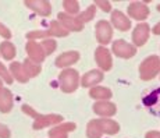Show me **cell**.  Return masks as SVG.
<instances>
[{
    "label": "cell",
    "instance_id": "6da1fadb",
    "mask_svg": "<svg viewBox=\"0 0 160 138\" xmlns=\"http://www.w3.org/2000/svg\"><path fill=\"white\" fill-rule=\"evenodd\" d=\"M22 112L27 113L31 117H33V124H32L33 130H42V128H45V127L60 124V123L63 121V116H60V115H39L35 109H32V107L28 105L22 106Z\"/></svg>",
    "mask_w": 160,
    "mask_h": 138
},
{
    "label": "cell",
    "instance_id": "7a4b0ae2",
    "mask_svg": "<svg viewBox=\"0 0 160 138\" xmlns=\"http://www.w3.org/2000/svg\"><path fill=\"white\" fill-rule=\"evenodd\" d=\"M58 82H60V88L66 94H71L78 88L79 84V75L77 70L66 69L60 73L58 75Z\"/></svg>",
    "mask_w": 160,
    "mask_h": 138
},
{
    "label": "cell",
    "instance_id": "3957f363",
    "mask_svg": "<svg viewBox=\"0 0 160 138\" xmlns=\"http://www.w3.org/2000/svg\"><path fill=\"white\" fill-rule=\"evenodd\" d=\"M160 73V59L158 56H149L141 63L139 66V77L141 79H149L155 78L156 74Z\"/></svg>",
    "mask_w": 160,
    "mask_h": 138
},
{
    "label": "cell",
    "instance_id": "277c9868",
    "mask_svg": "<svg viewBox=\"0 0 160 138\" xmlns=\"http://www.w3.org/2000/svg\"><path fill=\"white\" fill-rule=\"evenodd\" d=\"M113 52H114L116 56H118V57L130 59V57L135 56L137 49H135V46L128 43V42L122 41V39H118V41L113 42Z\"/></svg>",
    "mask_w": 160,
    "mask_h": 138
},
{
    "label": "cell",
    "instance_id": "5b68a950",
    "mask_svg": "<svg viewBox=\"0 0 160 138\" xmlns=\"http://www.w3.org/2000/svg\"><path fill=\"white\" fill-rule=\"evenodd\" d=\"M57 18H58V23L68 31V32L70 31L78 32V31H82V28H84V24L78 20V17H72V15H68L66 13H58Z\"/></svg>",
    "mask_w": 160,
    "mask_h": 138
},
{
    "label": "cell",
    "instance_id": "8992f818",
    "mask_svg": "<svg viewBox=\"0 0 160 138\" xmlns=\"http://www.w3.org/2000/svg\"><path fill=\"white\" fill-rule=\"evenodd\" d=\"M25 50H27V53H28V59L32 60L33 63H36V64H41L42 61L45 60V57H46L43 49H42L41 45H39L38 42H35V41H28L27 42Z\"/></svg>",
    "mask_w": 160,
    "mask_h": 138
},
{
    "label": "cell",
    "instance_id": "52a82bcc",
    "mask_svg": "<svg viewBox=\"0 0 160 138\" xmlns=\"http://www.w3.org/2000/svg\"><path fill=\"white\" fill-rule=\"evenodd\" d=\"M96 39L99 43L102 45H106L110 42L113 36V29H112V25H110L107 21L104 20H100L99 23L96 24Z\"/></svg>",
    "mask_w": 160,
    "mask_h": 138
},
{
    "label": "cell",
    "instance_id": "ba28073f",
    "mask_svg": "<svg viewBox=\"0 0 160 138\" xmlns=\"http://www.w3.org/2000/svg\"><path fill=\"white\" fill-rule=\"evenodd\" d=\"M95 60L99 64V67L103 70V71H109L112 69V54H110L109 49H106L104 46H99L95 52Z\"/></svg>",
    "mask_w": 160,
    "mask_h": 138
},
{
    "label": "cell",
    "instance_id": "9c48e42d",
    "mask_svg": "<svg viewBox=\"0 0 160 138\" xmlns=\"http://www.w3.org/2000/svg\"><path fill=\"white\" fill-rule=\"evenodd\" d=\"M24 4L42 17H48L52 13V6L46 0H27L24 2Z\"/></svg>",
    "mask_w": 160,
    "mask_h": 138
},
{
    "label": "cell",
    "instance_id": "30bf717a",
    "mask_svg": "<svg viewBox=\"0 0 160 138\" xmlns=\"http://www.w3.org/2000/svg\"><path fill=\"white\" fill-rule=\"evenodd\" d=\"M149 33H150V28L149 25L145 23H141L135 27L134 32H132V42L137 46H142L146 43V41L149 39Z\"/></svg>",
    "mask_w": 160,
    "mask_h": 138
},
{
    "label": "cell",
    "instance_id": "8fae6325",
    "mask_svg": "<svg viewBox=\"0 0 160 138\" xmlns=\"http://www.w3.org/2000/svg\"><path fill=\"white\" fill-rule=\"evenodd\" d=\"M128 15L134 20H145V18L149 15V8L145 3L141 2H134L128 6ZM128 17V18H130Z\"/></svg>",
    "mask_w": 160,
    "mask_h": 138
},
{
    "label": "cell",
    "instance_id": "7c38bea8",
    "mask_svg": "<svg viewBox=\"0 0 160 138\" xmlns=\"http://www.w3.org/2000/svg\"><path fill=\"white\" fill-rule=\"evenodd\" d=\"M143 105H145L153 115L160 116V88L150 92L143 98Z\"/></svg>",
    "mask_w": 160,
    "mask_h": 138
},
{
    "label": "cell",
    "instance_id": "4fadbf2b",
    "mask_svg": "<svg viewBox=\"0 0 160 138\" xmlns=\"http://www.w3.org/2000/svg\"><path fill=\"white\" fill-rule=\"evenodd\" d=\"M93 112L99 116H103V117H110V116L116 115L117 109L114 103L109 102V100H100L93 105Z\"/></svg>",
    "mask_w": 160,
    "mask_h": 138
},
{
    "label": "cell",
    "instance_id": "5bb4252c",
    "mask_svg": "<svg viewBox=\"0 0 160 138\" xmlns=\"http://www.w3.org/2000/svg\"><path fill=\"white\" fill-rule=\"evenodd\" d=\"M75 127L77 125L74 124V123H63V124H58L49 131V138H68V133L75 130Z\"/></svg>",
    "mask_w": 160,
    "mask_h": 138
},
{
    "label": "cell",
    "instance_id": "9a60e30c",
    "mask_svg": "<svg viewBox=\"0 0 160 138\" xmlns=\"http://www.w3.org/2000/svg\"><path fill=\"white\" fill-rule=\"evenodd\" d=\"M14 105V99H13V94L8 88L3 87L0 89V112L2 113H8L11 112Z\"/></svg>",
    "mask_w": 160,
    "mask_h": 138
},
{
    "label": "cell",
    "instance_id": "2e32d148",
    "mask_svg": "<svg viewBox=\"0 0 160 138\" xmlns=\"http://www.w3.org/2000/svg\"><path fill=\"white\" fill-rule=\"evenodd\" d=\"M112 23L116 28L120 31H128L131 28V20L121 11H113L112 13Z\"/></svg>",
    "mask_w": 160,
    "mask_h": 138
},
{
    "label": "cell",
    "instance_id": "e0dca14e",
    "mask_svg": "<svg viewBox=\"0 0 160 138\" xmlns=\"http://www.w3.org/2000/svg\"><path fill=\"white\" fill-rule=\"evenodd\" d=\"M79 59V53L75 50H71V52H64L63 54H60V56L56 59V66L60 67V69H63V67H68L71 66V64L77 63Z\"/></svg>",
    "mask_w": 160,
    "mask_h": 138
},
{
    "label": "cell",
    "instance_id": "ac0fdd59",
    "mask_svg": "<svg viewBox=\"0 0 160 138\" xmlns=\"http://www.w3.org/2000/svg\"><path fill=\"white\" fill-rule=\"evenodd\" d=\"M103 79V73L100 70H91L88 71L87 74L82 77L81 84L82 87H92L93 88L96 84H99L100 81Z\"/></svg>",
    "mask_w": 160,
    "mask_h": 138
},
{
    "label": "cell",
    "instance_id": "d6986e66",
    "mask_svg": "<svg viewBox=\"0 0 160 138\" xmlns=\"http://www.w3.org/2000/svg\"><path fill=\"white\" fill-rule=\"evenodd\" d=\"M98 125H99L100 131L103 134H109V135H114L116 133H118L120 125L118 123H116L114 120H110V119H99L96 120Z\"/></svg>",
    "mask_w": 160,
    "mask_h": 138
},
{
    "label": "cell",
    "instance_id": "ffe728a7",
    "mask_svg": "<svg viewBox=\"0 0 160 138\" xmlns=\"http://www.w3.org/2000/svg\"><path fill=\"white\" fill-rule=\"evenodd\" d=\"M10 74L13 77V79H17L18 82H21V84H24V82H28V77H27L25 71H24L22 69V63H18V61H13V63L10 64Z\"/></svg>",
    "mask_w": 160,
    "mask_h": 138
},
{
    "label": "cell",
    "instance_id": "44dd1931",
    "mask_svg": "<svg viewBox=\"0 0 160 138\" xmlns=\"http://www.w3.org/2000/svg\"><path fill=\"white\" fill-rule=\"evenodd\" d=\"M15 54H17V49L11 42L4 41L0 43V56L4 60H13Z\"/></svg>",
    "mask_w": 160,
    "mask_h": 138
},
{
    "label": "cell",
    "instance_id": "7402d4cb",
    "mask_svg": "<svg viewBox=\"0 0 160 138\" xmlns=\"http://www.w3.org/2000/svg\"><path fill=\"white\" fill-rule=\"evenodd\" d=\"M22 69H24V71H25V74L28 78H33V77L39 75L42 67H41V64H36V63H33L32 60L25 59L22 63Z\"/></svg>",
    "mask_w": 160,
    "mask_h": 138
},
{
    "label": "cell",
    "instance_id": "603a6c76",
    "mask_svg": "<svg viewBox=\"0 0 160 138\" xmlns=\"http://www.w3.org/2000/svg\"><path fill=\"white\" fill-rule=\"evenodd\" d=\"M89 95L93 99H100V100H107L109 98H112V91L109 88L104 87H93L91 91H89Z\"/></svg>",
    "mask_w": 160,
    "mask_h": 138
},
{
    "label": "cell",
    "instance_id": "cb8c5ba5",
    "mask_svg": "<svg viewBox=\"0 0 160 138\" xmlns=\"http://www.w3.org/2000/svg\"><path fill=\"white\" fill-rule=\"evenodd\" d=\"M48 32H49V35L50 36H67L70 33L68 31H67L60 23H58V21H52Z\"/></svg>",
    "mask_w": 160,
    "mask_h": 138
},
{
    "label": "cell",
    "instance_id": "d4e9b609",
    "mask_svg": "<svg viewBox=\"0 0 160 138\" xmlns=\"http://www.w3.org/2000/svg\"><path fill=\"white\" fill-rule=\"evenodd\" d=\"M87 135H88V138H100L103 135V133L100 131V128H99V125H98L96 120H92V121L88 123Z\"/></svg>",
    "mask_w": 160,
    "mask_h": 138
},
{
    "label": "cell",
    "instance_id": "484cf974",
    "mask_svg": "<svg viewBox=\"0 0 160 138\" xmlns=\"http://www.w3.org/2000/svg\"><path fill=\"white\" fill-rule=\"evenodd\" d=\"M63 7H64V10H66V14L72 15V17H74V14L79 13V3L74 2V0H64Z\"/></svg>",
    "mask_w": 160,
    "mask_h": 138
},
{
    "label": "cell",
    "instance_id": "4316f807",
    "mask_svg": "<svg viewBox=\"0 0 160 138\" xmlns=\"http://www.w3.org/2000/svg\"><path fill=\"white\" fill-rule=\"evenodd\" d=\"M39 45H41V48L43 49V52H45L46 56H48V54H52L54 50H56V48H57L56 41H54V39H50V38L43 39V41H42Z\"/></svg>",
    "mask_w": 160,
    "mask_h": 138
},
{
    "label": "cell",
    "instance_id": "83f0119b",
    "mask_svg": "<svg viewBox=\"0 0 160 138\" xmlns=\"http://www.w3.org/2000/svg\"><path fill=\"white\" fill-rule=\"evenodd\" d=\"M95 13H96V7H95V6L92 4V6H89L87 10H85V13H82V14H79V15H78V20L81 21L82 24H84V23H88V21L93 20Z\"/></svg>",
    "mask_w": 160,
    "mask_h": 138
},
{
    "label": "cell",
    "instance_id": "f1b7e54d",
    "mask_svg": "<svg viewBox=\"0 0 160 138\" xmlns=\"http://www.w3.org/2000/svg\"><path fill=\"white\" fill-rule=\"evenodd\" d=\"M0 79L2 81H4L6 84H13V77H11V74H10V71H8V69L4 66V64L0 61Z\"/></svg>",
    "mask_w": 160,
    "mask_h": 138
},
{
    "label": "cell",
    "instance_id": "f546056e",
    "mask_svg": "<svg viewBox=\"0 0 160 138\" xmlns=\"http://www.w3.org/2000/svg\"><path fill=\"white\" fill-rule=\"evenodd\" d=\"M49 32L48 31H29L27 33V39L28 41H35V39H48L49 38Z\"/></svg>",
    "mask_w": 160,
    "mask_h": 138
},
{
    "label": "cell",
    "instance_id": "4dcf8cb0",
    "mask_svg": "<svg viewBox=\"0 0 160 138\" xmlns=\"http://www.w3.org/2000/svg\"><path fill=\"white\" fill-rule=\"evenodd\" d=\"M0 36H2V38H4L6 41H8V39L11 38V31L8 29L3 23H0Z\"/></svg>",
    "mask_w": 160,
    "mask_h": 138
},
{
    "label": "cell",
    "instance_id": "1f68e13d",
    "mask_svg": "<svg viewBox=\"0 0 160 138\" xmlns=\"http://www.w3.org/2000/svg\"><path fill=\"white\" fill-rule=\"evenodd\" d=\"M95 7H99V8H102L103 11H110L112 10V4H110L109 2H102V0H98V2H95Z\"/></svg>",
    "mask_w": 160,
    "mask_h": 138
},
{
    "label": "cell",
    "instance_id": "d6a6232c",
    "mask_svg": "<svg viewBox=\"0 0 160 138\" xmlns=\"http://www.w3.org/2000/svg\"><path fill=\"white\" fill-rule=\"evenodd\" d=\"M10 135H11V133L8 130V127L0 123V138H10Z\"/></svg>",
    "mask_w": 160,
    "mask_h": 138
},
{
    "label": "cell",
    "instance_id": "836d02e7",
    "mask_svg": "<svg viewBox=\"0 0 160 138\" xmlns=\"http://www.w3.org/2000/svg\"><path fill=\"white\" fill-rule=\"evenodd\" d=\"M146 138H160V133L159 131H149L146 134Z\"/></svg>",
    "mask_w": 160,
    "mask_h": 138
},
{
    "label": "cell",
    "instance_id": "e575fe53",
    "mask_svg": "<svg viewBox=\"0 0 160 138\" xmlns=\"http://www.w3.org/2000/svg\"><path fill=\"white\" fill-rule=\"evenodd\" d=\"M152 32L155 33V35H160V23H158V24H156L155 27H153Z\"/></svg>",
    "mask_w": 160,
    "mask_h": 138
},
{
    "label": "cell",
    "instance_id": "d590c367",
    "mask_svg": "<svg viewBox=\"0 0 160 138\" xmlns=\"http://www.w3.org/2000/svg\"><path fill=\"white\" fill-rule=\"evenodd\" d=\"M2 88H3V81L0 79V89H2Z\"/></svg>",
    "mask_w": 160,
    "mask_h": 138
},
{
    "label": "cell",
    "instance_id": "8d00e7d4",
    "mask_svg": "<svg viewBox=\"0 0 160 138\" xmlns=\"http://www.w3.org/2000/svg\"><path fill=\"white\" fill-rule=\"evenodd\" d=\"M158 10H159V11H160V4H159V6H158Z\"/></svg>",
    "mask_w": 160,
    "mask_h": 138
}]
</instances>
